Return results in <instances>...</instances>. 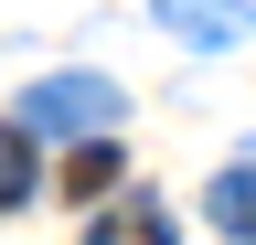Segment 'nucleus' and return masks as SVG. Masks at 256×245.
I'll list each match as a JSON object with an SVG mask.
<instances>
[{"label": "nucleus", "instance_id": "nucleus-2", "mask_svg": "<svg viewBox=\"0 0 256 245\" xmlns=\"http://www.w3.org/2000/svg\"><path fill=\"white\" fill-rule=\"evenodd\" d=\"M160 21H171L182 43H203V53H224V43H246V32H256L246 0H160Z\"/></svg>", "mask_w": 256, "mask_h": 245}, {"label": "nucleus", "instance_id": "nucleus-5", "mask_svg": "<svg viewBox=\"0 0 256 245\" xmlns=\"http://www.w3.org/2000/svg\"><path fill=\"white\" fill-rule=\"evenodd\" d=\"M32 181H43L32 128H22V117H0V213H22V203H32Z\"/></svg>", "mask_w": 256, "mask_h": 245}, {"label": "nucleus", "instance_id": "nucleus-4", "mask_svg": "<svg viewBox=\"0 0 256 245\" xmlns=\"http://www.w3.org/2000/svg\"><path fill=\"white\" fill-rule=\"evenodd\" d=\"M203 213L235 245H256V160H235V171H214V192H203Z\"/></svg>", "mask_w": 256, "mask_h": 245}, {"label": "nucleus", "instance_id": "nucleus-3", "mask_svg": "<svg viewBox=\"0 0 256 245\" xmlns=\"http://www.w3.org/2000/svg\"><path fill=\"white\" fill-rule=\"evenodd\" d=\"M86 245H171V213H160L150 192H128V203H107L86 224Z\"/></svg>", "mask_w": 256, "mask_h": 245}, {"label": "nucleus", "instance_id": "nucleus-1", "mask_svg": "<svg viewBox=\"0 0 256 245\" xmlns=\"http://www.w3.org/2000/svg\"><path fill=\"white\" fill-rule=\"evenodd\" d=\"M22 128L32 139H107L118 128V85L107 75H43L22 96Z\"/></svg>", "mask_w": 256, "mask_h": 245}, {"label": "nucleus", "instance_id": "nucleus-6", "mask_svg": "<svg viewBox=\"0 0 256 245\" xmlns=\"http://www.w3.org/2000/svg\"><path fill=\"white\" fill-rule=\"evenodd\" d=\"M64 181H75V192L96 203V192H107V181H118V149H107V139H86V149H75V171H64Z\"/></svg>", "mask_w": 256, "mask_h": 245}]
</instances>
